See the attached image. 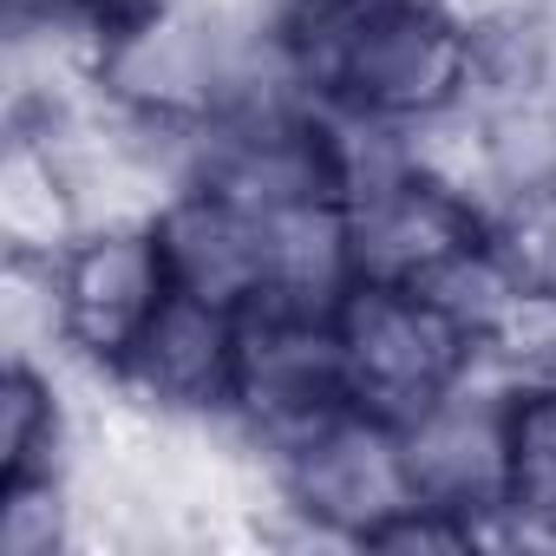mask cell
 <instances>
[{"mask_svg": "<svg viewBox=\"0 0 556 556\" xmlns=\"http://www.w3.org/2000/svg\"><path fill=\"white\" fill-rule=\"evenodd\" d=\"M504 549H556V387H543V380H523V393H517Z\"/></svg>", "mask_w": 556, "mask_h": 556, "instance_id": "obj_14", "label": "cell"}, {"mask_svg": "<svg viewBox=\"0 0 556 556\" xmlns=\"http://www.w3.org/2000/svg\"><path fill=\"white\" fill-rule=\"evenodd\" d=\"M517 393H523V374L510 361H484L452 393H439L419 419L400 426L419 504L478 530L484 549H504L510 458H517Z\"/></svg>", "mask_w": 556, "mask_h": 556, "instance_id": "obj_6", "label": "cell"}, {"mask_svg": "<svg viewBox=\"0 0 556 556\" xmlns=\"http://www.w3.org/2000/svg\"><path fill=\"white\" fill-rule=\"evenodd\" d=\"M86 229L60 157L34 138H0V255H53Z\"/></svg>", "mask_w": 556, "mask_h": 556, "instance_id": "obj_12", "label": "cell"}, {"mask_svg": "<svg viewBox=\"0 0 556 556\" xmlns=\"http://www.w3.org/2000/svg\"><path fill=\"white\" fill-rule=\"evenodd\" d=\"M151 236H157V255L170 268L177 295H197L229 315H242L249 302L268 295V275H275L268 216L255 203L229 197L223 184H210V177L177 184L151 210Z\"/></svg>", "mask_w": 556, "mask_h": 556, "instance_id": "obj_11", "label": "cell"}, {"mask_svg": "<svg viewBox=\"0 0 556 556\" xmlns=\"http://www.w3.org/2000/svg\"><path fill=\"white\" fill-rule=\"evenodd\" d=\"M289 73L328 112L400 131H445L484 92L471 0H275Z\"/></svg>", "mask_w": 556, "mask_h": 556, "instance_id": "obj_1", "label": "cell"}, {"mask_svg": "<svg viewBox=\"0 0 556 556\" xmlns=\"http://www.w3.org/2000/svg\"><path fill=\"white\" fill-rule=\"evenodd\" d=\"M432 151L484 203L491 223H517L556 203V92L549 86H484Z\"/></svg>", "mask_w": 556, "mask_h": 556, "instance_id": "obj_10", "label": "cell"}, {"mask_svg": "<svg viewBox=\"0 0 556 556\" xmlns=\"http://www.w3.org/2000/svg\"><path fill=\"white\" fill-rule=\"evenodd\" d=\"M47 282H53V315H60V361L92 387L131 354V341L177 295L151 236V216H105V223L73 229L47 255Z\"/></svg>", "mask_w": 556, "mask_h": 556, "instance_id": "obj_7", "label": "cell"}, {"mask_svg": "<svg viewBox=\"0 0 556 556\" xmlns=\"http://www.w3.org/2000/svg\"><path fill=\"white\" fill-rule=\"evenodd\" d=\"M334 348H341L348 400L393 426L419 419L439 393H452L465 374L497 361L452 321L445 302L400 282H354L334 302Z\"/></svg>", "mask_w": 556, "mask_h": 556, "instance_id": "obj_4", "label": "cell"}, {"mask_svg": "<svg viewBox=\"0 0 556 556\" xmlns=\"http://www.w3.org/2000/svg\"><path fill=\"white\" fill-rule=\"evenodd\" d=\"M86 79L112 112L184 131H210L275 86H302L268 0H112L92 21Z\"/></svg>", "mask_w": 556, "mask_h": 556, "instance_id": "obj_2", "label": "cell"}, {"mask_svg": "<svg viewBox=\"0 0 556 556\" xmlns=\"http://www.w3.org/2000/svg\"><path fill=\"white\" fill-rule=\"evenodd\" d=\"M249 536L289 549H374L380 530L419 504L406 432L367 406H334L315 426L262 445Z\"/></svg>", "mask_w": 556, "mask_h": 556, "instance_id": "obj_3", "label": "cell"}, {"mask_svg": "<svg viewBox=\"0 0 556 556\" xmlns=\"http://www.w3.org/2000/svg\"><path fill=\"white\" fill-rule=\"evenodd\" d=\"M92 517L79 471H8L0 478V556H86Z\"/></svg>", "mask_w": 556, "mask_h": 556, "instance_id": "obj_13", "label": "cell"}, {"mask_svg": "<svg viewBox=\"0 0 556 556\" xmlns=\"http://www.w3.org/2000/svg\"><path fill=\"white\" fill-rule=\"evenodd\" d=\"M99 406L164 432H229L236 413V315L170 295L131 354L99 380Z\"/></svg>", "mask_w": 556, "mask_h": 556, "instance_id": "obj_9", "label": "cell"}, {"mask_svg": "<svg viewBox=\"0 0 556 556\" xmlns=\"http://www.w3.org/2000/svg\"><path fill=\"white\" fill-rule=\"evenodd\" d=\"M341 216L354 249V282H400V289L439 282L458 255H471L497 229L484 203L432 151V138L354 177L341 190Z\"/></svg>", "mask_w": 556, "mask_h": 556, "instance_id": "obj_5", "label": "cell"}, {"mask_svg": "<svg viewBox=\"0 0 556 556\" xmlns=\"http://www.w3.org/2000/svg\"><path fill=\"white\" fill-rule=\"evenodd\" d=\"M348 406L334 308L262 295L236 315V413L229 439L255 458L262 445L315 426L321 413Z\"/></svg>", "mask_w": 556, "mask_h": 556, "instance_id": "obj_8", "label": "cell"}]
</instances>
